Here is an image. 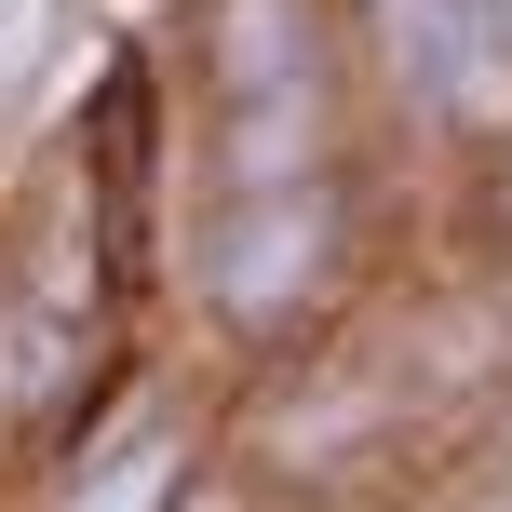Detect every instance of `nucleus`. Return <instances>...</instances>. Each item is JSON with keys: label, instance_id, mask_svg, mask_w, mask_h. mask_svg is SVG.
I'll return each mask as SVG.
<instances>
[{"label": "nucleus", "instance_id": "20e7f679", "mask_svg": "<svg viewBox=\"0 0 512 512\" xmlns=\"http://www.w3.org/2000/svg\"><path fill=\"white\" fill-rule=\"evenodd\" d=\"M230 68L256 81V95H283V68H297V54H283V0H243L230 14Z\"/></svg>", "mask_w": 512, "mask_h": 512}, {"label": "nucleus", "instance_id": "f257e3e1", "mask_svg": "<svg viewBox=\"0 0 512 512\" xmlns=\"http://www.w3.org/2000/svg\"><path fill=\"white\" fill-rule=\"evenodd\" d=\"M391 54H405V81L432 108H472V122L512 95V54H499L486 0H391Z\"/></svg>", "mask_w": 512, "mask_h": 512}, {"label": "nucleus", "instance_id": "f03ea898", "mask_svg": "<svg viewBox=\"0 0 512 512\" xmlns=\"http://www.w3.org/2000/svg\"><path fill=\"white\" fill-rule=\"evenodd\" d=\"M310 256H324L310 216H256V230L230 243V297H243V310H283V297L310 283Z\"/></svg>", "mask_w": 512, "mask_h": 512}, {"label": "nucleus", "instance_id": "7ed1b4c3", "mask_svg": "<svg viewBox=\"0 0 512 512\" xmlns=\"http://www.w3.org/2000/svg\"><path fill=\"white\" fill-rule=\"evenodd\" d=\"M162 486H176V445H162V432H135V445H122V459H108V472H95V499H81V512H149Z\"/></svg>", "mask_w": 512, "mask_h": 512}, {"label": "nucleus", "instance_id": "39448f33", "mask_svg": "<svg viewBox=\"0 0 512 512\" xmlns=\"http://www.w3.org/2000/svg\"><path fill=\"white\" fill-rule=\"evenodd\" d=\"M499 27H512V0H499Z\"/></svg>", "mask_w": 512, "mask_h": 512}]
</instances>
